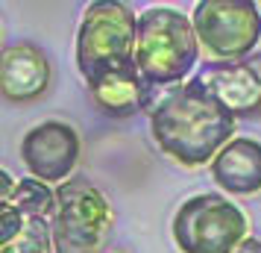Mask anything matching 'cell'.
<instances>
[{
    "instance_id": "6da1fadb",
    "label": "cell",
    "mask_w": 261,
    "mask_h": 253,
    "mask_svg": "<svg viewBox=\"0 0 261 253\" xmlns=\"http://www.w3.org/2000/svg\"><path fill=\"white\" fill-rule=\"evenodd\" d=\"M147 115L155 147L182 168L212 165L214 156L235 139L238 118L197 77L162 91Z\"/></svg>"
},
{
    "instance_id": "7a4b0ae2",
    "label": "cell",
    "mask_w": 261,
    "mask_h": 253,
    "mask_svg": "<svg viewBox=\"0 0 261 253\" xmlns=\"http://www.w3.org/2000/svg\"><path fill=\"white\" fill-rule=\"evenodd\" d=\"M200 38L185 12L173 6H153L138 15L135 65L153 91L188 83L200 62Z\"/></svg>"
},
{
    "instance_id": "3957f363",
    "label": "cell",
    "mask_w": 261,
    "mask_h": 253,
    "mask_svg": "<svg viewBox=\"0 0 261 253\" xmlns=\"http://www.w3.org/2000/svg\"><path fill=\"white\" fill-rule=\"evenodd\" d=\"M138 12L118 0H97L85 6L76 30V68L85 85L135 62Z\"/></svg>"
},
{
    "instance_id": "277c9868",
    "label": "cell",
    "mask_w": 261,
    "mask_h": 253,
    "mask_svg": "<svg viewBox=\"0 0 261 253\" xmlns=\"http://www.w3.org/2000/svg\"><path fill=\"white\" fill-rule=\"evenodd\" d=\"M170 236L179 253H232L249 239V218L223 194H194L179 203Z\"/></svg>"
},
{
    "instance_id": "5b68a950",
    "label": "cell",
    "mask_w": 261,
    "mask_h": 253,
    "mask_svg": "<svg viewBox=\"0 0 261 253\" xmlns=\"http://www.w3.org/2000/svg\"><path fill=\"white\" fill-rule=\"evenodd\" d=\"M50 224L59 253H103L115 209L88 177H71L56 186V212Z\"/></svg>"
},
{
    "instance_id": "8992f818",
    "label": "cell",
    "mask_w": 261,
    "mask_h": 253,
    "mask_svg": "<svg viewBox=\"0 0 261 253\" xmlns=\"http://www.w3.org/2000/svg\"><path fill=\"white\" fill-rule=\"evenodd\" d=\"M191 21L208 62L247 59L261 41V9L252 0H200Z\"/></svg>"
},
{
    "instance_id": "52a82bcc",
    "label": "cell",
    "mask_w": 261,
    "mask_h": 253,
    "mask_svg": "<svg viewBox=\"0 0 261 253\" xmlns=\"http://www.w3.org/2000/svg\"><path fill=\"white\" fill-rule=\"evenodd\" d=\"M83 153L80 133L68 121H41L30 127L21 139V162L30 171V177L62 186L73 177V168Z\"/></svg>"
},
{
    "instance_id": "ba28073f",
    "label": "cell",
    "mask_w": 261,
    "mask_h": 253,
    "mask_svg": "<svg viewBox=\"0 0 261 253\" xmlns=\"http://www.w3.org/2000/svg\"><path fill=\"white\" fill-rule=\"evenodd\" d=\"M194 77L235 118H261V53L238 62H205Z\"/></svg>"
},
{
    "instance_id": "9c48e42d",
    "label": "cell",
    "mask_w": 261,
    "mask_h": 253,
    "mask_svg": "<svg viewBox=\"0 0 261 253\" xmlns=\"http://www.w3.org/2000/svg\"><path fill=\"white\" fill-rule=\"evenodd\" d=\"M53 68L36 44H9L0 59V91L6 103H33L50 91Z\"/></svg>"
},
{
    "instance_id": "30bf717a",
    "label": "cell",
    "mask_w": 261,
    "mask_h": 253,
    "mask_svg": "<svg viewBox=\"0 0 261 253\" xmlns=\"http://www.w3.org/2000/svg\"><path fill=\"white\" fill-rule=\"evenodd\" d=\"M88 95L109 118H132L138 112H150L155 103L153 88L147 85L135 62L100 77L97 83H88Z\"/></svg>"
},
{
    "instance_id": "8fae6325",
    "label": "cell",
    "mask_w": 261,
    "mask_h": 253,
    "mask_svg": "<svg viewBox=\"0 0 261 253\" xmlns=\"http://www.w3.org/2000/svg\"><path fill=\"white\" fill-rule=\"evenodd\" d=\"M212 180L232 197H252L261 192V142L235 135L208 165Z\"/></svg>"
},
{
    "instance_id": "7c38bea8",
    "label": "cell",
    "mask_w": 261,
    "mask_h": 253,
    "mask_svg": "<svg viewBox=\"0 0 261 253\" xmlns=\"http://www.w3.org/2000/svg\"><path fill=\"white\" fill-rule=\"evenodd\" d=\"M0 206H15L24 218H50L56 212V189L36 177H21L15 186L12 197Z\"/></svg>"
},
{
    "instance_id": "4fadbf2b",
    "label": "cell",
    "mask_w": 261,
    "mask_h": 253,
    "mask_svg": "<svg viewBox=\"0 0 261 253\" xmlns=\"http://www.w3.org/2000/svg\"><path fill=\"white\" fill-rule=\"evenodd\" d=\"M0 253H59L50 218H27L21 236L9 244H3Z\"/></svg>"
},
{
    "instance_id": "5bb4252c",
    "label": "cell",
    "mask_w": 261,
    "mask_h": 253,
    "mask_svg": "<svg viewBox=\"0 0 261 253\" xmlns=\"http://www.w3.org/2000/svg\"><path fill=\"white\" fill-rule=\"evenodd\" d=\"M27 218L15 209V206H0V247L3 244H9L21 236V229H24Z\"/></svg>"
},
{
    "instance_id": "9a60e30c",
    "label": "cell",
    "mask_w": 261,
    "mask_h": 253,
    "mask_svg": "<svg viewBox=\"0 0 261 253\" xmlns=\"http://www.w3.org/2000/svg\"><path fill=\"white\" fill-rule=\"evenodd\" d=\"M232 253H261V239H255V236H249L247 241H241Z\"/></svg>"
},
{
    "instance_id": "2e32d148",
    "label": "cell",
    "mask_w": 261,
    "mask_h": 253,
    "mask_svg": "<svg viewBox=\"0 0 261 253\" xmlns=\"http://www.w3.org/2000/svg\"><path fill=\"white\" fill-rule=\"evenodd\" d=\"M103 253H126V250H123V247H106Z\"/></svg>"
}]
</instances>
